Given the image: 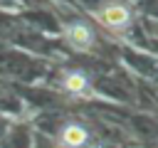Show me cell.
<instances>
[{
    "label": "cell",
    "mask_w": 158,
    "mask_h": 148,
    "mask_svg": "<svg viewBox=\"0 0 158 148\" xmlns=\"http://www.w3.org/2000/svg\"><path fill=\"white\" fill-rule=\"evenodd\" d=\"M101 20H104L106 25H111V27H126L128 20H131V12H128L126 5L111 2V5H106V7L101 10Z\"/></svg>",
    "instance_id": "cell-1"
},
{
    "label": "cell",
    "mask_w": 158,
    "mask_h": 148,
    "mask_svg": "<svg viewBox=\"0 0 158 148\" xmlns=\"http://www.w3.org/2000/svg\"><path fill=\"white\" fill-rule=\"evenodd\" d=\"M84 141H86V131H84L79 123L64 126V131H62V143H64L67 148H81Z\"/></svg>",
    "instance_id": "cell-3"
},
{
    "label": "cell",
    "mask_w": 158,
    "mask_h": 148,
    "mask_svg": "<svg viewBox=\"0 0 158 148\" xmlns=\"http://www.w3.org/2000/svg\"><path fill=\"white\" fill-rule=\"evenodd\" d=\"M64 86H67V91H72V94H84L86 86H89V81H86V76H84L81 72H72V74H67Z\"/></svg>",
    "instance_id": "cell-4"
},
{
    "label": "cell",
    "mask_w": 158,
    "mask_h": 148,
    "mask_svg": "<svg viewBox=\"0 0 158 148\" xmlns=\"http://www.w3.org/2000/svg\"><path fill=\"white\" fill-rule=\"evenodd\" d=\"M67 37H69V42H72L77 49H89L91 42H94V35H91V30H89L84 22L69 25V27H67Z\"/></svg>",
    "instance_id": "cell-2"
}]
</instances>
